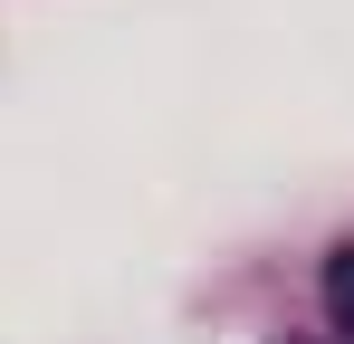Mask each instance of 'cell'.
Returning <instances> with one entry per match:
<instances>
[{
	"mask_svg": "<svg viewBox=\"0 0 354 344\" xmlns=\"http://www.w3.org/2000/svg\"><path fill=\"white\" fill-rule=\"evenodd\" d=\"M316 296H326V325H335V335L354 344V239L335 249V258H326V278H316Z\"/></svg>",
	"mask_w": 354,
	"mask_h": 344,
	"instance_id": "6da1fadb",
	"label": "cell"
}]
</instances>
